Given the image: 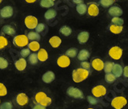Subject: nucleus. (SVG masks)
Listing matches in <instances>:
<instances>
[{
	"instance_id": "f257e3e1",
	"label": "nucleus",
	"mask_w": 128,
	"mask_h": 109,
	"mask_svg": "<svg viewBox=\"0 0 128 109\" xmlns=\"http://www.w3.org/2000/svg\"><path fill=\"white\" fill-rule=\"evenodd\" d=\"M90 74V70L84 68H77L72 71V80L75 83H80L86 80Z\"/></svg>"
},
{
	"instance_id": "f03ea898",
	"label": "nucleus",
	"mask_w": 128,
	"mask_h": 109,
	"mask_svg": "<svg viewBox=\"0 0 128 109\" xmlns=\"http://www.w3.org/2000/svg\"><path fill=\"white\" fill-rule=\"evenodd\" d=\"M13 44L18 47H25L29 45L28 36L26 35H17L13 38Z\"/></svg>"
},
{
	"instance_id": "7ed1b4c3",
	"label": "nucleus",
	"mask_w": 128,
	"mask_h": 109,
	"mask_svg": "<svg viewBox=\"0 0 128 109\" xmlns=\"http://www.w3.org/2000/svg\"><path fill=\"white\" fill-rule=\"evenodd\" d=\"M126 104H127L126 99L123 96L116 97L111 101V106L114 109H122Z\"/></svg>"
},
{
	"instance_id": "20e7f679",
	"label": "nucleus",
	"mask_w": 128,
	"mask_h": 109,
	"mask_svg": "<svg viewBox=\"0 0 128 109\" xmlns=\"http://www.w3.org/2000/svg\"><path fill=\"white\" fill-rule=\"evenodd\" d=\"M26 26L29 30H34L36 28V26L39 24L37 18L35 17L34 16H27L25 18L24 20Z\"/></svg>"
},
{
	"instance_id": "39448f33",
	"label": "nucleus",
	"mask_w": 128,
	"mask_h": 109,
	"mask_svg": "<svg viewBox=\"0 0 128 109\" xmlns=\"http://www.w3.org/2000/svg\"><path fill=\"white\" fill-rule=\"evenodd\" d=\"M123 55V50L121 47L115 46L109 50V56L114 60H120Z\"/></svg>"
},
{
	"instance_id": "423d86ee",
	"label": "nucleus",
	"mask_w": 128,
	"mask_h": 109,
	"mask_svg": "<svg viewBox=\"0 0 128 109\" xmlns=\"http://www.w3.org/2000/svg\"><path fill=\"white\" fill-rule=\"evenodd\" d=\"M66 93L70 97H74L76 99H83L84 98L83 91H82L80 89L74 87H70L66 90Z\"/></svg>"
},
{
	"instance_id": "0eeeda50",
	"label": "nucleus",
	"mask_w": 128,
	"mask_h": 109,
	"mask_svg": "<svg viewBox=\"0 0 128 109\" xmlns=\"http://www.w3.org/2000/svg\"><path fill=\"white\" fill-rule=\"evenodd\" d=\"M92 94L95 97H101L106 94V89L103 85H97L92 89Z\"/></svg>"
},
{
	"instance_id": "6e6552de",
	"label": "nucleus",
	"mask_w": 128,
	"mask_h": 109,
	"mask_svg": "<svg viewBox=\"0 0 128 109\" xmlns=\"http://www.w3.org/2000/svg\"><path fill=\"white\" fill-rule=\"evenodd\" d=\"M56 63H57V65L60 67L66 68L70 65V59L66 55H62L58 57Z\"/></svg>"
},
{
	"instance_id": "1a4fd4ad",
	"label": "nucleus",
	"mask_w": 128,
	"mask_h": 109,
	"mask_svg": "<svg viewBox=\"0 0 128 109\" xmlns=\"http://www.w3.org/2000/svg\"><path fill=\"white\" fill-rule=\"evenodd\" d=\"M87 13L88 15L90 16H96L99 15L100 13V10H99V7L98 5L96 3H89L88 8H87Z\"/></svg>"
},
{
	"instance_id": "9d476101",
	"label": "nucleus",
	"mask_w": 128,
	"mask_h": 109,
	"mask_svg": "<svg viewBox=\"0 0 128 109\" xmlns=\"http://www.w3.org/2000/svg\"><path fill=\"white\" fill-rule=\"evenodd\" d=\"M16 101L20 106H25L29 102V97L25 93H20L16 96Z\"/></svg>"
},
{
	"instance_id": "9b49d317",
	"label": "nucleus",
	"mask_w": 128,
	"mask_h": 109,
	"mask_svg": "<svg viewBox=\"0 0 128 109\" xmlns=\"http://www.w3.org/2000/svg\"><path fill=\"white\" fill-rule=\"evenodd\" d=\"M0 16L4 19L10 18L13 16V9L10 6H6L0 10Z\"/></svg>"
},
{
	"instance_id": "f8f14e48",
	"label": "nucleus",
	"mask_w": 128,
	"mask_h": 109,
	"mask_svg": "<svg viewBox=\"0 0 128 109\" xmlns=\"http://www.w3.org/2000/svg\"><path fill=\"white\" fill-rule=\"evenodd\" d=\"M108 13L109 15H110L111 16L114 17H120L123 15V10L117 6H113L111 7H110Z\"/></svg>"
},
{
	"instance_id": "ddd939ff",
	"label": "nucleus",
	"mask_w": 128,
	"mask_h": 109,
	"mask_svg": "<svg viewBox=\"0 0 128 109\" xmlns=\"http://www.w3.org/2000/svg\"><path fill=\"white\" fill-rule=\"evenodd\" d=\"M104 65L105 63H104V61L100 58H94L92 61V63H91V66L93 67V68L97 71H100L104 69Z\"/></svg>"
},
{
	"instance_id": "4468645a",
	"label": "nucleus",
	"mask_w": 128,
	"mask_h": 109,
	"mask_svg": "<svg viewBox=\"0 0 128 109\" xmlns=\"http://www.w3.org/2000/svg\"><path fill=\"white\" fill-rule=\"evenodd\" d=\"M42 80L43 82L46 83V84H50L55 80V74L52 71L49 70L47 72H46L45 74L42 75Z\"/></svg>"
},
{
	"instance_id": "2eb2a0df",
	"label": "nucleus",
	"mask_w": 128,
	"mask_h": 109,
	"mask_svg": "<svg viewBox=\"0 0 128 109\" xmlns=\"http://www.w3.org/2000/svg\"><path fill=\"white\" fill-rule=\"evenodd\" d=\"M26 66H27V62H26V59L23 58V57L20 58L19 60H16L15 62V67H16V68L18 70H20V71L24 70L26 68Z\"/></svg>"
},
{
	"instance_id": "dca6fc26",
	"label": "nucleus",
	"mask_w": 128,
	"mask_h": 109,
	"mask_svg": "<svg viewBox=\"0 0 128 109\" xmlns=\"http://www.w3.org/2000/svg\"><path fill=\"white\" fill-rule=\"evenodd\" d=\"M90 37V34L86 31H83L78 34L77 36V40L80 44H84L86 43Z\"/></svg>"
},
{
	"instance_id": "f3484780",
	"label": "nucleus",
	"mask_w": 128,
	"mask_h": 109,
	"mask_svg": "<svg viewBox=\"0 0 128 109\" xmlns=\"http://www.w3.org/2000/svg\"><path fill=\"white\" fill-rule=\"evenodd\" d=\"M50 44L51 45V47L53 48H57L60 46V44L62 43V40L57 36H54L50 39L49 40Z\"/></svg>"
},
{
	"instance_id": "a211bd4d",
	"label": "nucleus",
	"mask_w": 128,
	"mask_h": 109,
	"mask_svg": "<svg viewBox=\"0 0 128 109\" xmlns=\"http://www.w3.org/2000/svg\"><path fill=\"white\" fill-rule=\"evenodd\" d=\"M113 74L116 76V77H120L124 73V68L121 65L118 64V63H115L114 68H113Z\"/></svg>"
},
{
	"instance_id": "6ab92c4d",
	"label": "nucleus",
	"mask_w": 128,
	"mask_h": 109,
	"mask_svg": "<svg viewBox=\"0 0 128 109\" xmlns=\"http://www.w3.org/2000/svg\"><path fill=\"white\" fill-rule=\"evenodd\" d=\"M2 33L8 36H14L16 34V30L10 25H5L2 28Z\"/></svg>"
},
{
	"instance_id": "aec40b11",
	"label": "nucleus",
	"mask_w": 128,
	"mask_h": 109,
	"mask_svg": "<svg viewBox=\"0 0 128 109\" xmlns=\"http://www.w3.org/2000/svg\"><path fill=\"white\" fill-rule=\"evenodd\" d=\"M37 56H38L39 60L41 62H45L46 60H47L49 57L48 53L45 49H40L37 53Z\"/></svg>"
},
{
	"instance_id": "412c9836",
	"label": "nucleus",
	"mask_w": 128,
	"mask_h": 109,
	"mask_svg": "<svg viewBox=\"0 0 128 109\" xmlns=\"http://www.w3.org/2000/svg\"><path fill=\"white\" fill-rule=\"evenodd\" d=\"M78 60H80V61H85L86 60H87L90 57V52L87 50H81L79 53H78Z\"/></svg>"
},
{
	"instance_id": "4be33fe9",
	"label": "nucleus",
	"mask_w": 128,
	"mask_h": 109,
	"mask_svg": "<svg viewBox=\"0 0 128 109\" xmlns=\"http://www.w3.org/2000/svg\"><path fill=\"white\" fill-rule=\"evenodd\" d=\"M123 26H116L114 24H111L109 26V30L114 34H120L123 31Z\"/></svg>"
},
{
	"instance_id": "5701e85b",
	"label": "nucleus",
	"mask_w": 128,
	"mask_h": 109,
	"mask_svg": "<svg viewBox=\"0 0 128 109\" xmlns=\"http://www.w3.org/2000/svg\"><path fill=\"white\" fill-rule=\"evenodd\" d=\"M29 49L32 52H36L40 50V44L38 41H31L28 45Z\"/></svg>"
},
{
	"instance_id": "b1692460",
	"label": "nucleus",
	"mask_w": 128,
	"mask_h": 109,
	"mask_svg": "<svg viewBox=\"0 0 128 109\" xmlns=\"http://www.w3.org/2000/svg\"><path fill=\"white\" fill-rule=\"evenodd\" d=\"M27 36H28V39L30 41H40V40L41 38L40 35L38 33L33 32V31L30 32L28 34H27Z\"/></svg>"
},
{
	"instance_id": "393cba45",
	"label": "nucleus",
	"mask_w": 128,
	"mask_h": 109,
	"mask_svg": "<svg viewBox=\"0 0 128 109\" xmlns=\"http://www.w3.org/2000/svg\"><path fill=\"white\" fill-rule=\"evenodd\" d=\"M56 15H57L56 11L54 10H52V9H50V10H47L46 12L45 13L44 16H45V19L46 20H52V19H53V18L56 17Z\"/></svg>"
},
{
	"instance_id": "a878e982",
	"label": "nucleus",
	"mask_w": 128,
	"mask_h": 109,
	"mask_svg": "<svg viewBox=\"0 0 128 109\" xmlns=\"http://www.w3.org/2000/svg\"><path fill=\"white\" fill-rule=\"evenodd\" d=\"M87 6L84 3H81V4H79V5H76V12L80 14V15H84L85 14L86 12H87Z\"/></svg>"
},
{
	"instance_id": "bb28decb",
	"label": "nucleus",
	"mask_w": 128,
	"mask_h": 109,
	"mask_svg": "<svg viewBox=\"0 0 128 109\" xmlns=\"http://www.w3.org/2000/svg\"><path fill=\"white\" fill-rule=\"evenodd\" d=\"M48 96L46 95V94L42 92V91H40V92H38L37 94H36L35 95V100H36V103H38V104H40L43 100L46 98V97H47Z\"/></svg>"
},
{
	"instance_id": "cd10ccee",
	"label": "nucleus",
	"mask_w": 128,
	"mask_h": 109,
	"mask_svg": "<svg viewBox=\"0 0 128 109\" xmlns=\"http://www.w3.org/2000/svg\"><path fill=\"white\" fill-rule=\"evenodd\" d=\"M60 33L63 36H69L72 33V29L67 26H62L60 29Z\"/></svg>"
},
{
	"instance_id": "c85d7f7f",
	"label": "nucleus",
	"mask_w": 128,
	"mask_h": 109,
	"mask_svg": "<svg viewBox=\"0 0 128 109\" xmlns=\"http://www.w3.org/2000/svg\"><path fill=\"white\" fill-rule=\"evenodd\" d=\"M115 63L110 61H107L105 63V65H104V71L106 74H109V73H111L113 71V68L114 66Z\"/></svg>"
},
{
	"instance_id": "c756f323",
	"label": "nucleus",
	"mask_w": 128,
	"mask_h": 109,
	"mask_svg": "<svg viewBox=\"0 0 128 109\" xmlns=\"http://www.w3.org/2000/svg\"><path fill=\"white\" fill-rule=\"evenodd\" d=\"M78 54V50L76 48H70L66 51V55L69 57L74 58L77 56Z\"/></svg>"
},
{
	"instance_id": "7c9ffc66",
	"label": "nucleus",
	"mask_w": 128,
	"mask_h": 109,
	"mask_svg": "<svg viewBox=\"0 0 128 109\" xmlns=\"http://www.w3.org/2000/svg\"><path fill=\"white\" fill-rule=\"evenodd\" d=\"M40 6L43 8H50L54 6L53 0H41Z\"/></svg>"
},
{
	"instance_id": "2f4dec72",
	"label": "nucleus",
	"mask_w": 128,
	"mask_h": 109,
	"mask_svg": "<svg viewBox=\"0 0 128 109\" xmlns=\"http://www.w3.org/2000/svg\"><path fill=\"white\" fill-rule=\"evenodd\" d=\"M38 61H39V59H38L37 53H31L29 56V62L30 64L35 65L38 63Z\"/></svg>"
},
{
	"instance_id": "473e14b6",
	"label": "nucleus",
	"mask_w": 128,
	"mask_h": 109,
	"mask_svg": "<svg viewBox=\"0 0 128 109\" xmlns=\"http://www.w3.org/2000/svg\"><path fill=\"white\" fill-rule=\"evenodd\" d=\"M114 3V0H100V2H99L100 5L104 8L111 7Z\"/></svg>"
},
{
	"instance_id": "72a5a7b5",
	"label": "nucleus",
	"mask_w": 128,
	"mask_h": 109,
	"mask_svg": "<svg viewBox=\"0 0 128 109\" xmlns=\"http://www.w3.org/2000/svg\"><path fill=\"white\" fill-rule=\"evenodd\" d=\"M105 80L106 81L107 83H109V84L114 83V81L116 80V76L114 74H112V73L106 74V75H105Z\"/></svg>"
},
{
	"instance_id": "f704fd0d",
	"label": "nucleus",
	"mask_w": 128,
	"mask_h": 109,
	"mask_svg": "<svg viewBox=\"0 0 128 109\" xmlns=\"http://www.w3.org/2000/svg\"><path fill=\"white\" fill-rule=\"evenodd\" d=\"M111 22L113 24L116 25V26H123L124 23V20L120 17H113L111 20Z\"/></svg>"
},
{
	"instance_id": "c9c22d12",
	"label": "nucleus",
	"mask_w": 128,
	"mask_h": 109,
	"mask_svg": "<svg viewBox=\"0 0 128 109\" xmlns=\"http://www.w3.org/2000/svg\"><path fill=\"white\" fill-rule=\"evenodd\" d=\"M8 45V40L3 36H0V50L4 49Z\"/></svg>"
},
{
	"instance_id": "e433bc0d",
	"label": "nucleus",
	"mask_w": 128,
	"mask_h": 109,
	"mask_svg": "<svg viewBox=\"0 0 128 109\" xmlns=\"http://www.w3.org/2000/svg\"><path fill=\"white\" fill-rule=\"evenodd\" d=\"M8 66V63L6 59H5L4 57H0V69L3 70L7 68V67Z\"/></svg>"
},
{
	"instance_id": "4c0bfd02",
	"label": "nucleus",
	"mask_w": 128,
	"mask_h": 109,
	"mask_svg": "<svg viewBox=\"0 0 128 109\" xmlns=\"http://www.w3.org/2000/svg\"><path fill=\"white\" fill-rule=\"evenodd\" d=\"M7 88L4 84L0 83V97H4L7 94Z\"/></svg>"
},
{
	"instance_id": "58836bf2",
	"label": "nucleus",
	"mask_w": 128,
	"mask_h": 109,
	"mask_svg": "<svg viewBox=\"0 0 128 109\" xmlns=\"http://www.w3.org/2000/svg\"><path fill=\"white\" fill-rule=\"evenodd\" d=\"M30 51L31 50L29 48H24V49H22L20 51V55H21L22 57L25 58V57H28V56L30 55V54H31Z\"/></svg>"
},
{
	"instance_id": "ea45409f",
	"label": "nucleus",
	"mask_w": 128,
	"mask_h": 109,
	"mask_svg": "<svg viewBox=\"0 0 128 109\" xmlns=\"http://www.w3.org/2000/svg\"><path fill=\"white\" fill-rule=\"evenodd\" d=\"M0 109H12V104L10 101H6L0 104Z\"/></svg>"
},
{
	"instance_id": "a19ab883",
	"label": "nucleus",
	"mask_w": 128,
	"mask_h": 109,
	"mask_svg": "<svg viewBox=\"0 0 128 109\" xmlns=\"http://www.w3.org/2000/svg\"><path fill=\"white\" fill-rule=\"evenodd\" d=\"M51 103H52V99L50 97H46L40 104H41L44 107H48L51 104Z\"/></svg>"
},
{
	"instance_id": "79ce46f5",
	"label": "nucleus",
	"mask_w": 128,
	"mask_h": 109,
	"mask_svg": "<svg viewBox=\"0 0 128 109\" xmlns=\"http://www.w3.org/2000/svg\"><path fill=\"white\" fill-rule=\"evenodd\" d=\"M87 101L90 104H93V105L96 104L98 103V100L94 96H90V95L87 96Z\"/></svg>"
},
{
	"instance_id": "37998d69",
	"label": "nucleus",
	"mask_w": 128,
	"mask_h": 109,
	"mask_svg": "<svg viewBox=\"0 0 128 109\" xmlns=\"http://www.w3.org/2000/svg\"><path fill=\"white\" fill-rule=\"evenodd\" d=\"M45 29H46V26H45V24H43V23H39L35 30H36V33H42Z\"/></svg>"
},
{
	"instance_id": "c03bdc74",
	"label": "nucleus",
	"mask_w": 128,
	"mask_h": 109,
	"mask_svg": "<svg viewBox=\"0 0 128 109\" xmlns=\"http://www.w3.org/2000/svg\"><path fill=\"white\" fill-rule=\"evenodd\" d=\"M80 65H81L82 68H84L85 70H90V63L89 62H87V61H82L81 63H80Z\"/></svg>"
},
{
	"instance_id": "a18cd8bd",
	"label": "nucleus",
	"mask_w": 128,
	"mask_h": 109,
	"mask_svg": "<svg viewBox=\"0 0 128 109\" xmlns=\"http://www.w3.org/2000/svg\"><path fill=\"white\" fill-rule=\"evenodd\" d=\"M123 74H124V77H126V78H128V66H126V67H124V73H123Z\"/></svg>"
},
{
	"instance_id": "49530a36",
	"label": "nucleus",
	"mask_w": 128,
	"mask_h": 109,
	"mask_svg": "<svg viewBox=\"0 0 128 109\" xmlns=\"http://www.w3.org/2000/svg\"><path fill=\"white\" fill-rule=\"evenodd\" d=\"M32 109H46V107H44L40 104H36Z\"/></svg>"
},
{
	"instance_id": "de8ad7c7",
	"label": "nucleus",
	"mask_w": 128,
	"mask_h": 109,
	"mask_svg": "<svg viewBox=\"0 0 128 109\" xmlns=\"http://www.w3.org/2000/svg\"><path fill=\"white\" fill-rule=\"evenodd\" d=\"M72 2H74L75 4H81V3H83V0H72Z\"/></svg>"
},
{
	"instance_id": "09e8293b",
	"label": "nucleus",
	"mask_w": 128,
	"mask_h": 109,
	"mask_svg": "<svg viewBox=\"0 0 128 109\" xmlns=\"http://www.w3.org/2000/svg\"><path fill=\"white\" fill-rule=\"evenodd\" d=\"M25 1L27 3H35L36 1V0H25Z\"/></svg>"
},
{
	"instance_id": "8fccbe9b",
	"label": "nucleus",
	"mask_w": 128,
	"mask_h": 109,
	"mask_svg": "<svg viewBox=\"0 0 128 109\" xmlns=\"http://www.w3.org/2000/svg\"><path fill=\"white\" fill-rule=\"evenodd\" d=\"M87 109H94V108H92V107H89V108H87Z\"/></svg>"
},
{
	"instance_id": "3c124183",
	"label": "nucleus",
	"mask_w": 128,
	"mask_h": 109,
	"mask_svg": "<svg viewBox=\"0 0 128 109\" xmlns=\"http://www.w3.org/2000/svg\"><path fill=\"white\" fill-rule=\"evenodd\" d=\"M2 2V0H0V3H1Z\"/></svg>"
},
{
	"instance_id": "603ef678",
	"label": "nucleus",
	"mask_w": 128,
	"mask_h": 109,
	"mask_svg": "<svg viewBox=\"0 0 128 109\" xmlns=\"http://www.w3.org/2000/svg\"><path fill=\"white\" fill-rule=\"evenodd\" d=\"M114 2H116V1H117V0H114Z\"/></svg>"
},
{
	"instance_id": "864d4df0",
	"label": "nucleus",
	"mask_w": 128,
	"mask_h": 109,
	"mask_svg": "<svg viewBox=\"0 0 128 109\" xmlns=\"http://www.w3.org/2000/svg\"><path fill=\"white\" fill-rule=\"evenodd\" d=\"M0 104H1V100H0Z\"/></svg>"
},
{
	"instance_id": "5fc2aeb1",
	"label": "nucleus",
	"mask_w": 128,
	"mask_h": 109,
	"mask_svg": "<svg viewBox=\"0 0 128 109\" xmlns=\"http://www.w3.org/2000/svg\"><path fill=\"white\" fill-rule=\"evenodd\" d=\"M53 1H55V0H53Z\"/></svg>"
}]
</instances>
